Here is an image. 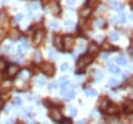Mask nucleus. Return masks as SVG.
Wrapping results in <instances>:
<instances>
[{
	"mask_svg": "<svg viewBox=\"0 0 133 124\" xmlns=\"http://www.w3.org/2000/svg\"><path fill=\"white\" fill-rule=\"evenodd\" d=\"M93 62V56L90 54H84L80 60H78L76 68L77 69H82V68L86 67L87 65H90Z\"/></svg>",
	"mask_w": 133,
	"mask_h": 124,
	"instance_id": "1",
	"label": "nucleus"
},
{
	"mask_svg": "<svg viewBox=\"0 0 133 124\" xmlns=\"http://www.w3.org/2000/svg\"><path fill=\"white\" fill-rule=\"evenodd\" d=\"M41 70L43 71L45 74L47 75H53L54 73V66L51 64V63L45 62L41 64Z\"/></svg>",
	"mask_w": 133,
	"mask_h": 124,
	"instance_id": "2",
	"label": "nucleus"
},
{
	"mask_svg": "<svg viewBox=\"0 0 133 124\" xmlns=\"http://www.w3.org/2000/svg\"><path fill=\"white\" fill-rule=\"evenodd\" d=\"M64 48L66 50H72L74 48V45H75V40L74 38H72V37L68 36L64 38Z\"/></svg>",
	"mask_w": 133,
	"mask_h": 124,
	"instance_id": "3",
	"label": "nucleus"
},
{
	"mask_svg": "<svg viewBox=\"0 0 133 124\" xmlns=\"http://www.w3.org/2000/svg\"><path fill=\"white\" fill-rule=\"evenodd\" d=\"M49 117L52 118L53 120L55 121H60L61 120V114L57 109H51L49 110Z\"/></svg>",
	"mask_w": 133,
	"mask_h": 124,
	"instance_id": "4",
	"label": "nucleus"
},
{
	"mask_svg": "<svg viewBox=\"0 0 133 124\" xmlns=\"http://www.w3.org/2000/svg\"><path fill=\"white\" fill-rule=\"evenodd\" d=\"M124 112L126 113V114H130V113L133 112V100H126V101L124 102Z\"/></svg>",
	"mask_w": 133,
	"mask_h": 124,
	"instance_id": "5",
	"label": "nucleus"
},
{
	"mask_svg": "<svg viewBox=\"0 0 133 124\" xmlns=\"http://www.w3.org/2000/svg\"><path fill=\"white\" fill-rule=\"evenodd\" d=\"M44 38V31L43 30H38L34 33V37H33V44L34 45H39L42 42Z\"/></svg>",
	"mask_w": 133,
	"mask_h": 124,
	"instance_id": "6",
	"label": "nucleus"
},
{
	"mask_svg": "<svg viewBox=\"0 0 133 124\" xmlns=\"http://www.w3.org/2000/svg\"><path fill=\"white\" fill-rule=\"evenodd\" d=\"M106 112H107V114H114V113L118 112V106H116L114 103H112L111 101L108 102V105L107 107H106Z\"/></svg>",
	"mask_w": 133,
	"mask_h": 124,
	"instance_id": "7",
	"label": "nucleus"
},
{
	"mask_svg": "<svg viewBox=\"0 0 133 124\" xmlns=\"http://www.w3.org/2000/svg\"><path fill=\"white\" fill-rule=\"evenodd\" d=\"M18 72H19V68L16 65H10L9 67L7 68V74L9 76H15Z\"/></svg>",
	"mask_w": 133,
	"mask_h": 124,
	"instance_id": "8",
	"label": "nucleus"
},
{
	"mask_svg": "<svg viewBox=\"0 0 133 124\" xmlns=\"http://www.w3.org/2000/svg\"><path fill=\"white\" fill-rule=\"evenodd\" d=\"M30 76V73L28 70H23L21 71L19 73V75H18V79L19 80H27L28 78H29Z\"/></svg>",
	"mask_w": 133,
	"mask_h": 124,
	"instance_id": "9",
	"label": "nucleus"
},
{
	"mask_svg": "<svg viewBox=\"0 0 133 124\" xmlns=\"http://www.w3.org/2000/svg\"><path fill=\"white\" fill-rule=\"evenodd\" d=\"M54 45H55V47L58 50H62L64 49V46H62V39L61 37L57 36L54 38Z\"/></svg>",
	"mask_w": 133,
	"mask_h": 124,
	"instance_id": "10",
	"label": "nucleus"
},
{
	"mask_svg": "<svg viewBox=\"0 0 133 124\" xmlns=\"http://www.w3.org/2000/svg\"><path fill=\"white\" fill-rule=\"evenodd\" d=\"M19 37H20V31L18 30L17 28H14V29L10 30V32H9V38L12 39V40H17Z\"/></svg>",
	"mask_w": 133,
	"mask_h": 124,
	"instance_id": "11",
	"label": "nucleus"
},
{
	"mask_svg": "<svg viewBox=\"0 0 133 124\" xmlns=\"http://www.w3.org/2000/svg\"><path fill=\"white\" fill-rule=\"evenodd\" d=\"M114 60L116 62V64L121 65V66H124V65L127 64V60H126V57H125L124 55H120V56H118L116 59H114Z\"/></svg>",
	"mask_w": 133,
	"mask_h": 124,
	"instance_id": "12",
	"label": "nucleus"
},
{
	"mask_svg": "<svg viewBox=\"0 0 133 124\" xmlns=\"http://www.w3.org/2000/svg\"><path fill=\"white\" fill-rule=\"evenodd\" d=\"M50 9H51V12L53 14H58L60 12V9H59V5L56 3V2H52L50 4Z\"/></svg>",
	"mask_w": 133,
	"mask_h": 124,
	"instance_id": "13",
	"label": "nucleus"
},
{
	"mask_svg": "<svg viewBox=\"0 0 133 124\" xmlns=\"http://www.w3.org/2000/svg\"><path fill=\"white\" fill-rule=\"evenodd\" d=\"M90 7H85V9H82L81 10H80V13H79V15L81 16V17H87L88 15L90 14Z\"/></svg>",
	"mask_w": 133,
	"mask_h": 124,
	"instance_id": "14",
	"label": "nucleus"
},
{
	"mask_svg": "<svg viewBox=\"0 0 133 124\" xmlns=\"http://www.w3.org/2000/svg\"><path fill=\"white\" fill-rule=\"evenodd\" d=\"M112 6H113V9H116V10H123L124 9V4L123 3H120V2H113L112 3Z\"/></svg>",
	"mask_w": 133,
	"mask_h": 124,
	"instance_id": "15",
	"label": "nucleus"
},
{
	"mask_svg": "<svg viewBox=\"0 0 133 124\" xmlns=\"http://www.w3.org/2000/svg\"><path fill=\"white\" fill-rule=\"evenodd\" d=\"M5 22H6V15L3 12H1L0 13V27H3Z\"/></svg>",
	"mask_w": 133,
	"mask_h": 124,
	"instance_id": "16",
	"label": "nucleus"
},
{
	"mask_svg": "<svg viewBox=\"0 0 133 124\" xmlns=\"http://www.w3.org/2000/svg\"><path fill=\"white\" fill-rule=\"evenodd\" d=\"M69 91H71V90H70V84L69 83H64L62 84L61 86V95H64Z\"/></svg>",
	"mask_w": 133,
	"mask_h": 124,
	"instance_id": "17",
	"label": "nucleus"
},
{
	"mask_svg": "<svg viewBox=\"0 0 133 124\" xmlns=\"http://www.w3.org/2000/svg\"><path fill=\"white\" fill-rule=\"evenodd\" d=\"M62 96H64L66 99H68V100H71V99H73L75 97V92L74 91H69L68 93H66L64 95H62Z\"/></svg>",
	"mask_w": 133,
	"mask_h": 124,
	"instance_id": "18",
	"label": "nucleus"
},
{
	"mask_svg": "<svg viewBox=\"0 0 133 124\" xmlns=\"http://www.w3.org/2000/svg\"><path fill=\"white\" fill-rule=\"evenodd\" d=\"M49 26H50L52 29H58L59 28V23L57 22L56 20H52V21H50V23H49Z\"/></svg>",
	"mask_w": 133,
	"mask_h": 124,
	"instance_id": "19",
	"label": "nucleus"
},
{
	"mask_svg": "<svg viewBox=\"0 0 133 124\" xmlns=\"http://www.w3.org/2000/svg\"><path fill=\"white\" fill-rule=\"evenodd\" d=\"M84 93L86 96H96L97 95V91L96 90H94V89H87V90H85L84 91Z\"/></svg>",
	"mask_w": 133,
	"mask_h": 124,
	"instance_id": "20",
	"label": "nucleus"
},
{
	"mask_svg": "<svg viewBox=\"0 0 133 124\" xmlns=\"http://www.w3.org/2000/svg\"><path fill=\"white\" fill-rule=\"evenodd\" d=\"M64 24H66V27H67L68 30H73V29H74V27H75L74 22H72V21H70V20L66 21V22H64Z\"/></svg>",
	"mask_w": 133,
	"mask_h": 124,
	"instance_id": "21",
	"label": "nucleus"
},
{
	"mask_svg": "<svg viewBox=\"0 0 133 124\" xmlns=\"http://www.w3.org/2000/svg\"><path fill=\"white\" fill-rule=\"evenodd\" d=\"M108 84L110 87H112V88H114V87H118L120 84V81L118 79H116V78H111V79H109L108 81Z\"/></svg>",
	"mask_w": 133,
	"mask_h": 124,
	"instance_id": "22",
	"label": "nucleus"
},
{
	"mask_svg": "<svg viewBox=\"0 0 133 124\" xmlns=\"http://www.w3.org/2000/svg\"><path fill=\"white\" fill-rule=\"evenodd\" d=\"M36 83H38L39 87H43L44 84L46 83L45 77H38V78H36Z\"/></svg>",
	"mask_w": 133,
	"mask_h": 124,
	"instance_id": "23",
	"label": "nucleus"
},
{
	"mask_svg": "<svg viewBox=\"0 0 133 124\" xmlns=\"http://www.w3.org/2000/svg\"><path fill=\"white\" fill-rule=\"evenodd\" d=\"M103 49H107V50H109V51H111V50H116V47H113L112 45H110L109 43H104L103 44Z\"/></svg>",
	"mask_w": 133,
	"mask_h": 124,
	"instance_id": "24",
	"label": "nucleus"
},
{
	"mask_svg": "<svg viewBox=\"0 0 133 124\" xmlns=\"http://www.w3.org/2000/svg\"><path fill=\"white\" fill-rule=\"evenodd\" d=\"M20 46L22 47L24 50H26V49H28L29 48V44H28V42L25 40V39H23L22 41H21V44H20Z\"/></svg>",
	"mask_w": 133,
	"mask_h": 124,
	"instance_id": "25",
	"label": "nucleus"
},
{
	"mask_svg": "<svg viewBox=\"0 0 133 124\" xmlns=\"http://www.w3.org/2000/svg\"><path fill=\"white\" fill-rule=\"evenodd\" d=\"M87 4H88V6H90V9H96L100 3H99V1H88Z\"/></svg>",
	"mask_w": 133,
	"mask_h": 124,
	"instance_id": "26",
	"label": "nucleus"
},
{
	"mask_svg": "<svg viewBox=\"0 0 133 124\" xmlns=\"http://www.w3.org/2000/svg\"><path fill=\"white\" fill-rule=\"evenodd\" d=\"M109 71H110L111 73H113V74H119V73H120V68L116 67V66H110Z\"/></svg>",
	"mask_w": 133,
	"mask_h": 124,
	"instance_id": "27",
	"label": "nucleus"
},
{
	"mask_svg": "<svg viewBox=\"0 0 133 124\" xmlns=\"http://www.w3.org/2000/svg\"><path fill=\"white\" fill-rule=\"evenodd\" d=\"M41 56H42V54H41L40 51H35L34 53L32 54V57H33V60H34L35 62H39V60H41Z\"/></svg>",
	"mask_w": 133,
	"mask_h": 124,
	"instance_id": "28",
	"label": "nucleus"
},
{
	"mask_svg": "<svg viewBox=\"0 0 133 124\" xmlns=\"http://www.w3.org/2000/svg\"><path fill=\"white\" fill-rule=\"evenodd\" d=\"M103 75H104L103 71H101V70L97 71V72H96V79H97V80H101L103 78Z\"/></svg>",
	"mask_w": 133,
	"mask_h": 124,
	"instance_id": "29",
	"label": "nucleus"
},
{
	"mask_svg": "<svg viewBox=\"0 0 133 124\" xmlns=\"http://www.w3.org/2000/svg\"><path fill=\"white\" fill-rule=\"evenodd\" d=\"M88 49H90V52H96L98 50V46L96 45L95 43H90V47H88Z\"/></svg>",
	"mask_w": 133,
	"mask_h": 124,
	"instance_id": "30",
	"label": "nucleus"
},
{
	"mask_svg": "<svg viewBox=\"0 0 133 124\" xmlns=\"http://www.w3.org/2000/svg\"><path fill=\"white\" fill-rule=\"evenodd\" d=\"M109 37H110V39H111L112 41H118V40H119V38H120L119 33H118V32H114V31H113V32H111Z\"/></svg>",
	"mask_w": 133,
	"mask_h": 124,
	"instance_id": "31",
	"label": "nucleus"
},
{
	"mask_svg": "<svg viewBox=\"0 0 133 124\" xmlns=\"http://www.w3.org/2000/svg\"><path fill=\"white\" fill-rule=\"evenodd\" d=\"M48 54H49V57H52V59L56 57V52L54 51V49H53V48H49V50H48Z\"/></svg>",
	"mask_w": 133,
	"mask_h": 124,
	"instance_id": "32",
	"label": "nucleus"
},
{
	"mask_svg": "<svg viewBox=\"0 0 133 124\" xmlns=\"http://www.w3.org/2000/svg\"><path fill=\"white\" fill-rule=\"evenodd\" d=\"M103 24H104V21L102 19H97L95 21V25L98 26V27H102Z\"/></svg>",
	"mask_w": 133,
	"mask_h": 124,
	"instance_id": "33",
	"label": "nucleus"
},
{
	"mask_svg": "<svg viewBox=\"0 0 133 124\" xmlns=\"http://www.w3.org/2000/svg\"><path fill=\"white\" fill-rule=\"evenodd\" d=\"M58 81H52V83L49 84V89H56L58 87Z\"/></svg>",
	"mask_w": 133,
	"mask_h": 124,
	"instance_id": "34",
	"label": "nucleus"
},
{
	"mask_svg": "<svg viewBox=\"0 0 133 124\" xmlns=\"http://www.w3.org/2000/svg\"><path fill=\"white\" fill-rule=\"evenodd\" d=\"M119 18H120V21H121L122 23H125V22H126V14H125V13H121Z\"/></svg>",
	"mask_w": 133,
	"mask_h": 124,
	"instance_id": "35",
	"label": "nucleus"
},
{
	"mask_svg": "<svg viewBox=\"0 0 133 124\" xmlns=\"http://www.w3.org/2000/svg\"><path fill=\"white\" fill-rule=\"evenodd\" d=\"M14 103L16 105H21L22 104V99H21L20 97H15L14 98Z\"/></svg>",
	"mask_w": 133,
	"mask_h": 124,
	"instance_id": "36",
	"label": "nucleus"
},
{
	"mask_svg": "<svg viewBox=\"0 0 133 124\" xmlns=\"http://www.w3.org/2000/svg\"><path fill=\"white\" fill-rule=\"evenodd\" d=\"M70 114H71V116H76L77 115L76 107H70Z\"/></svg>",
	"mask_w": 133,
	"mask_h": 124,
	"instance_id": "37",
	"label": "nucleus"
},
{
	"mask_svg": "<svg viewBox=\"0 0 133 124\" xmlns=\"http://www.w3.org/2000/svg\"><path fill=\"white\" fill-rule=\"evenodd\" d=\"M22 19H23V15H22V14H18V15L15 17V21H16V22H20V21L22 20Z\"/></svg>",
	"mask_w": 133,
	"mask_h": 124,
	"instance_id": "38",
	"label": "nucleus"
},
{
	"mask_svg": "<svg viewBox=\"0 0 133 124\" xmlns=\"http://www.w3.org/2000/svg\"><path fill=\"white\" fill-rule=\"evenodd\" d=\"M69 69V64H67V63H64V64L61 65V67H60V70L61 71H66Z\"/></svg>",
	"mask_w": 133,
	"mask_h": 124,
	"instance_id": "39",
	"label": "nucleus"
},
{
	"mask_svg": "<svg viewBox=\"0 0 133 124\" xmlns=\"http://www.w3.org/2000/svg\"><path fill=\"white\" fill-rule=\"evenodd\" d=\"M62 124H72V120L70 119V118H64V120L61 121Z\"/></svg>",
	"mask_w": 133,
	"mask_h": 124,
	"instance_id": "40",
	"label": "nucleus"
},
{
	"mask_svg": "<svg viewBox=\"0 0 133 124\" xmlns=\"http://www.w3.org/2000/svg\"><path fill=\"white\" fill-rule=\"evenodd\" d=\"M28 9H39V4L38 3H32V4H30V5H28Z\"/></svg>",
	"mask_w": 133,
	"mask_h": 124,
	"instance_id": "41",
	"label": "nucleus"
},
{
	"mask_svg": "<svg viewBox=\"0 0 133 124\" xmlns=\"http://www.w3.org/2000/svg\"><path fill=\"white\" fill-rule=\"evenodd\" d=\"M67 81H68V77L67 76H64V77H61L60 79H59L58 83H61L62 84H64V83H67Z\"/></svg>",
	"mask_w": 133,
	"mask_h": 124,
	"instance_id": "42",
	"label": "nucleus"
},
{
	"mask_svg": "<svg viewBox=\"0 0 133 124\" xmlns=\"http://www.w3.org/2000/svg\"><path fill=\"white\" fill-rule=\"evenodd\" d=\"M4 67H5L4 62H3V60H0V69H3Z\"/></svg>",
	"mask_w": 133,
	"mask_h": 124,
	"instance_id": "43",
	"label": "nucleus"
},
{
	"mask_svg": "<svg viewBox=\"0 0 133 124\" xmlns=\"http://www.w3.org/2000/svg\"><path fill=\"white\" fill-rule=\"evenodd\" d=\"M5 124H14V120H13V119H9V120H7L6 122H5Z\"/></svg>",
	"mask_w": 133,
	"mask_h": 124,
	"instance_id": "44",
	"label": "nucleus"
},
{
	"mask_svg": "<svg viewBox=\"0 0 133 124\" xmlns=\"http://www.w3.org/2000/svg\"><path fill=\"white\" fill-rule=\"evenodd\" d=\"M108 55H109V53H104V54H102V57L103 59H107Z\"/></svg>",
	"mask_w": 133,
	"mask_h": 124,
	"instance_id": "45",
	"label": "nucleus"
},
{
	"mask_svg": "<svg viewBox=\"0 0 133 124\" xmlns=\"http://www.w3.org/2000/svg\"><path fill=\"white\" fill-rule=\"evenodd\" d=\"M128 75H129V74H128L127 72H126V73H124V74H123V78H124V79H126V78L128 77Z\"/></svg>",
	"mask_w": 133,
	"mask_h": 124,
	"instance_id": "46",
	"label": "nucleus"
},
{
	"mask_svg": "<svg viewBox=\"0 0 133 124\" xmlns=\"http://www.w3.org/2000/svg\"><path fill=\"white\" fill-rule=\"evenodd\" d=\"M76 124H84V121L83 120H79V121H77Z\"/></svg>",
	"mask_w": 133,
	"mask_h": 124,
	"instance_id": "47",
	"label": "nucleus"
},
{
	"mask_svg": "<svg viewBox=\"0 0 133 124\" xmlns=\"http://www.w3.org/2000/svg\"><path fill=\"white\" fill-rule=\"evenodd\" d=\"M2 106H3V101H2V100H0V109H1Z\"/></svg>",
	"mask_w": 133,
	"mask_h": 124,
	"instance_id": "48",
	"label": "nucleus"
},
{
	"mask_svg": "<svg viewBox=\"0 0 133 124\" xmlns=\"http://www.w3.org/2000/svg\"><path fill=\"white\" fill-rule=\"evenodd\" d=\"M43 124H50V123H48V122H44Z\"/></svg>",
	"mask_w": 133,
	"mask_h": 124,
	"instance_id": "49",
	"label": "nucleus"
},
{
	"mask_svg": "<svg viewBox=\"0 0 133 124\" xmlns=\"http://www.w3.org/2000/svg\"><path fill=\"white\" fill-rule=\"evenodd\" d=\"M131 20H133V14L131 15Z\"/></svg>",
	"mask_w": 133,
	"mask_h": 124,
	"instance_id": "50",
	"label": "nucleus"
},
{
	"mask_svg": "<svg viewBox=\"0 0 133 124\" xmlns=\"http://www.w3.org/2000/svg\"><path fill=\"white\" fill-rule=\"evenodd\" d=\"M131 47H133V41L131 42Z\"/></svg>",
	"mask_w": 133,
	"mask_h": 124,
	"instance_id": "51",
	"label": "nucleus"
},
{
	"mask_svg": "<svg viewBox=\"0 0 133 124\" xmlns=\"http://www.w3.org/2000/svg\"><path fill=\"white\" fill-rule=\"evenodd\" d=\"M19 124H22V123H19Z\"/></svg>",
	"mask_w": 133,
	"mask_h": 124,
	"instance_id": "52",
	"label": "nucleus"
},
{
	"mask_svg": "<svg viewBox=\"0 0 133 124\" xmlns=\"http://www.w3.org/2000/svg\"><path fill=\"white\" fill-rule=\"evenodd\" d=\"M0 52H1V51H0Z\"/></svg>",
	"mask_w": 133,
	"mask_h": 124,
	"instance_id": "53",
	"label": "nucleus"
}]
</instances>
